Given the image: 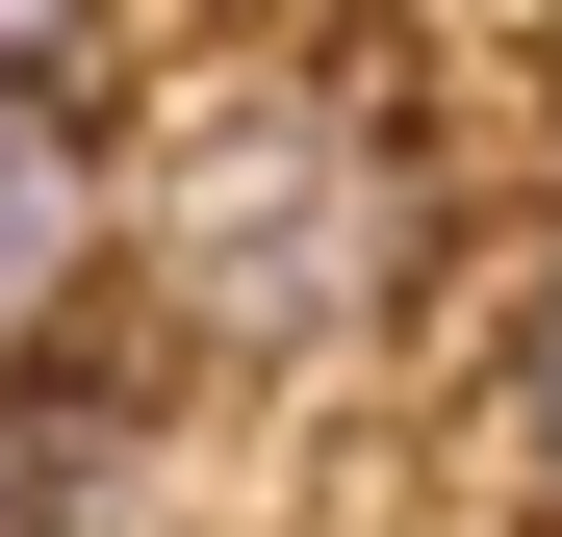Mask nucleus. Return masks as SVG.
<instances>
[{
    "instance_id": "f03ea898",
    "label": "nucleus",
    "mask_w": 562,
    "mask_h": 537,
    "mask_svg": "<svg viewBox=\"0 0 562 537\" xmlns=\"http://www.w3.org/2000/svg\"><path fill=\"white\" fill-rule=\"evenodd\" d=\"M103 231H128V179H103V128L0 77V358H52V307L103 282Z\"/></svg>"
},
{
    "instance_id": "f257e3e1",
    "label": "nucleus",
    "mask_w": 562,
    "mask_h": 537,
    "mask_svg": "<svg viewBox=\"0 0 562 537\" xmlns=\"http://www.w3.org/2000/svg\"><path fill=\"white\" fill-rule=\"evenodd\" d=\"M128 231H154V307L205 358H333V333L409 307L435 179H409V128L358 103V77H231V103H179V154L128 179Z\"/></svg>"
},
{
    "instance_id": "20e7f679",
    "label": "nucleus",
    "mask_w": 562,
    "mask_h": 537,
    "mask_svg": "<svg viewBox=\"0 0 562 537\" xmlns=\"http://www.w3.org/2000/svg\"><path fill=\"white\" fill-rule=\"evenodd\" d=\"M0 77L52 103V77H77V0H0Z\"/></svg>"
},
{
    "instance_id": "7ed1b4c3",
    "label": "nucleus",
    "mask_w": 562,
    "mask_h": 537,
    "mask_svg": "<svg viewBox=\"0 0 562 537\" xmlns=\"http://www.w3.org/2000/svg\"><path fill=\"white\" fill-rule=\"evenodd\" d=\"M486 410H512V461H537V486H562V282H537V307H512V384H486Z\"/></svg>"
}]
</instances>
